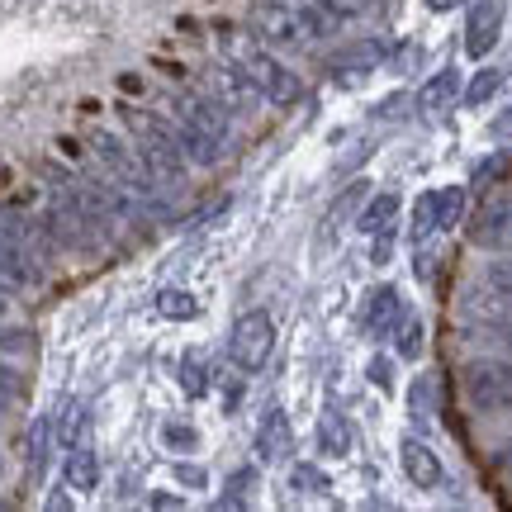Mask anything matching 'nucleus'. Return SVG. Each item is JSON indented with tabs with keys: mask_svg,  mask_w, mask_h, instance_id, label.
<instances>
[{
	"mask_svg": "<svg viewBox=\"0 0 512 512\" xmlns=\"http://www.w3.org/2000/svg\"><path fill=\"white\" fill-rule=\"evenodd\" d=\"M176 143H181L190 166H214L228 143V105L219 95H185L176 105Z\"/></svg>",
	"mask_w": 512,
	"mask_h": 512,
	"instance_id": "nucleus-1",
	"label": "nucleus"
},
{
	"mask_svg": "<svg viewBox=\"0 0 512 512\" xmlns=\"http://www.w3.org/2000/svg\"><path fill=\"white\" fill-rule=\"evenodd\" d=\"M128 128H133V147H138V157L143 166L152 171V181L162 185L166 195L171 190H181L185 185V152L176 143V128L162 124L157 114H143V110H128Z\"/></svg>",
	"mask_w": 512,
	"mask_h": 512,
	"instance_id": "nucleus-2",
	"label": "nucleus"
},
{
	"mask_svg": "<svg viewBox=\"0 0 512 512\" xmlns=\"http://www.w3.org/2000/svg\"><path fill=\"white\" fill-rule=\"evenodd\" d=\"M252 24L271 48H309L313 38L323 34V10L285 5V0H266V5H256L252 10Z\"/></svg>",
	"mask_w": 512,
	"mask_h": 512,
	"instance_id": "nucleus-3",
	"label": "nucleus"
},
{
	"mask_svg": "<svg viewBox=\"0 0 512 512\" xmlns=\"http://www.w3.org/2000/svg\"><path fill=\"white\" fill-rule=\"evenodd\" d=\"M271 347H275V323L266 309L242 313L238 323H233V332H228V356H233V366L247 370V375L271 361Z\"/></svg>",
	"mask_w": 512,
	"mask_h": 512,
	"instance_id": "nucleus-4",
	"label": "nucleus"
},
{
	"mask_svg": "<svg viewBox=\"0 0 512 512\" xmlns=\"http://www.w3.org/2000/svg\"><path fill=\"white\" fill-rule=\"evenodd\" d=\"M238 72L247 76L256 91L271 100V105H294V100L304 95L299 76H294L285 62H275L271 53H256V48H247V53H242V62H238Z\"/></svg>",
	"mask_w": 512,
	"mask_h": 512,
	"instance_id": "nucleus-5",
	"label": "nucleus"
},
{
	"mask_svg": "<svg viewBox=\"0 0 512 512\" xmlns=\"http://www.w3.org/2000/svg\"><path fill=\"white\" fill-rule=\"evenodd\" d=\"M465 399L479 413H503L512 408V361H475L465 366Z\"/></svg>",
	"mask_w": 512,
	"mask_h": 512,
	"instance_id": "nucleus-6",
	"label": "nucleus"
},
{
	"mask_svg": "<svg viewBox=\"0 0 512 512\" xmlns=\"http://www.w3.org/2000/svg\"><path fill=\"white\" fill-rule=\"evenodd\" d=\"M470 242L489 247V252H512V195L484 200V209L470 223Z\"/></svg>",
	"mask_w": 512,
	"mask_h": 512,
	"instance_id": "nucleus-7",
	"label": "nucleus"
},
{
	"mask_svg": "<svg viewBox=\"0 0 512 512\" xmlns=\"http://www.w3.org/2000/svg\"><path fill=\"white\" fill-rule=\"evenodd\" d=\"M294 451V427H290V413L285 408H266L261 422H256V460L261 465H285Z\"/></svg>",
	"mask_w": 512,
	"mask_h": 512,
	"instance_id": "nucleus-8",
	"label": "nucleus"
},
{
	"mask_svg": "<svg viewBox=\"0 0 512 512\" xmlns=\"http://www.w3.org/2000/svg\"><path fill=\"white\" fill-rule=\"evenodd\" d=\"M498 34H503V0H479L470 19H465V53L475 57H489L494 53Z\"/></svg>",
	"mask_w": 512,
	"mask_h": 512,
	"instance_id": "nucleus-9",
	"label": "nucleus"
},
{
	"mask_svg": "<svg viewBox=\"0 0 512 512\" xmlns=\"http://www.w3.org/2000/svg\"><path fill=\"white\" fill-rule=\"evenodd\" d=\"M399 465H403V475H408L413 489H441V479H446L437 451H432L427 441H418V437H408L399 446Z\"/></svg>",
	"mask_w": 512,
	"mask_h": 512,
	"instance_id": "nucleus-10",
	"label": "nucleus"
},
{
	"mask_svg": "<svg viewBox=\"0 0 512 512\" xmlns=\"http://www.w3.org/2000/svg\"><path fill=\"white\" fill-rule=\"evenodd\" d=\"M38 285V261L0 228V290H29Z\"/></svg>",
	"mask_w": 512,
	"mask_h": 512,
	"instance_id": "nucleus-11",
	"label": "nucleus"
},
{
	"mask_svg": "<svg viewBox=\"0 0 512 512\" xmlns=\"http://www.w3.org/2000/svg\"><path fill=\"white\" fill-rule=\"evenodd\" d=\"M62 475H67V489H76V494H91L95 484H100V456H95V446H91L86 432L67 446V465H62Z\"/></svg>",
	"mask_w": 512,
	"mask_h": 512,
	"instance_id": "nucleus-12",
	"label": "nucleus"
},
{
	"mask_svg": "<svg viewBox=\"0 0 512 512\" xmlns=\"http://www.w3.org/2000/svg\"><path fill=\"white\" fill-rule=\"evenodd\" d=\"M403 318H408V313H403V294L394 290V285H380V290L366 299V318H361V323H366L370 337H389Z\"/></svg>",
	"mask_w": 512,
	"mask_h": 512,
	"instance_id": "nucleus-13",
	"label": "nucleus"
},
{
	"mask_svg": "<svg viewBox=\"0 0 512 512\" xmlns=\"http://www.w3.org/2000/svg\"><path fill=\"white\" fill-rule=\"evenodd\" d=\"M384 53H389V48H384L380 38H361V43H351V48H342V53H332V72H375V67H380L384 62Z\"/></svg>",
	"mask_w": 512,
	"mask_h": 512,
	"instance_id": "nucleus-14",
	"label": "nucleus"
},
{
	"mask_svg": "<svg viewBox=\"0 0 512 512\" xmlns=\"http://www.w3.org/2000/svg\"><path fill=\"white\" fill-rule=\"evenodd\" d=\"M456 95H460V72L456 67H441V72L418 91V110H427V114L451 110V105H456Z\"/></svg>",
	"mask_w": 512,
	"mask_h": 512,
	"instance_id": "nucleus-15",
	"label": "nucleus"
},
{
	"mask_svg": "<svg viewBox=\"0 0 512 512\" xmlns=\"http://www.w3.org/2000/svg\"><path fill=\"white\" fill-rule=\"evenodd\" d=\"M394 214H399V195H394V190H384V195L366 200V209L356 214V228H361L366 238H380V233H389Z\"/></svg>",
	"mask_w": 512,
	"mask_h": 512,
	"instance_id": "nucleus-16",
	"label": "nucleus"
},
{
	"mask_svg": "<svg viewBox=\"0 0 512 512\" xmlns=\"http://www.w3.org/2000/svg\"><path fill=\"white\" fill-rule=\"evenodd\" d=\"M432 233H441L437 190H427V195H418V204H413V223H408V238H413V242H427Z\"/></svg>",
	"mask_w": 512,
	"mask_h": 512,
	"instance_id": "nucleus-17",
	"label": "nucleus"
},
{
	"mask_svg": "<svg viewBox=\"0 0 512 512\" xmlns=\"http://www.w3.org/2000/svg\"><path fill=\"white\" fill-rule=\"evenodd\" d=\"M318 441H323V451L328 456H347L351 451V427L342 413H328V418L318 422Z\"/></svg>",
	"mask_w": 512,
	"mask_h": 512,
	"instance_id": "nucleus-18",
	"label": "nucleus"
},
{
	"mask_svg": "<svg viewBox=\"0 0 512 512\" xmlns=\"http://www.w3.org/2000/svg\"><path fill=\"white\" fill-rule=\"evenodd\" d=\"M366 200V181H351L347 190H342V195H337V200H332V209H328V238L332 233H337V228H342V219H351V209H356V204Z\"/></svg>",
	"mask_w": 512,
	"mask_h": 512,
	"instance_id": "nucleus-19",
	"label": "nucleus"
},
{
	"mask_svg": "<svg viewBox=\"0 0 512 512\" xmlns=\"http://www.w3.org/2000/svg\"><path fill=\"white\" fill-rule=\"evenodd\" d=\"M48 441H53V422L38 418L34 432H29V475H43V460H48Z\"/></svg>",
	"mask_w": 512,
	"mask_h": 512,
	"instance_id": "nucleus-20",
	"label": "nucleus"
},
{
	"mask_svg": "<svg viewBox=\"0 0 512 512\" xmlns=\"http://www.w3.org/2000/svg\"><path fill=\"white\" fill-rule=\"evenodd\" d=\"M256 484H261V479H256V470H238V475L228 479V494H223L219 503H223V508H242V503H252Z\"/></svg>",
	"mask_w": 512,
	"mask_h": 512,
	"instance_id": "nucleus-21",
	"label": "nucleus"
},
{
	"mask_svg": "<svg viewBox=\"0 0 512 512\" xmlns=\"http://www.w3.org/2000/svg\"><path fill=\"white\" fill-rule=\"evenodd\" d=\"M437 209H441V233L456 228L460 214H465V185H446V190H437Z\"/></svg>",
	"mask_w": 512,
	"mask_h": 512,
	"instance_id": "nucleus-22",
	"label": "nucleus"
},
{
	"mask_svg": "<svg viewBox=\"0 0 512 512\" xmlns=\"http://www.w3.org/2000/svg\"><path fill=\"white\" fill-rule=\"evenodd\" d=\"M290 489H299V494H309V498H328L332 484L318 475L313 465H294V470H290Z\"/></svg>",
	"mask_w": 512,
	"mask_h": 512,
	"instance_id": "nucleus-23",
	"label": "nucleus"
},
{
	"mask_svg": "<svg viewBox=\"0 0 512 512\" xmlns=\"http://www.w3.org/2000/svg\"><path fill=\"white\" fill-rule=\"evenodd\" d=\"M498 86H503V72H498V67H489V72H479L475 81H470V86H465V105H484V100H494V91Z\"/></svg>",
	"mask_w": 512,
	"mask_h": 512,
	"instance_id": "nucleus-24",
	"label": "nucleus"
},
{
	"mask_svg": "<svg viewBox=\"0 0 512 512\" xmlns=\"http://www.w3.org/2000/svg\"><path fill=\"white\" fill-rule=\"evenodd\" d=\"M157 313H166V318H195V313H200V304H195V294L166 290L162 299H157Z\"/></svg>",
	"mask_w": 512,
	"mask_h": 512,
	"instance_id": "nucleus-25",
	"label": "nucleus"
},
{
	"mask_svg": "<svg viewBox=\"0 0 512 512\" xmlns=\"http://www.w3.org/2000/svg\"><path fill=\"white\" fill-rule=\"evenodd\" d=\"M484 285L503 299L512 309V261H489V271H484Z\"/></svg>",
	"mask_w": 512,
	"mask_h": 512,
	"instance_id": "nucleus-26",
	"label": "nucleus"
},
{
	"mask_svg": "<svg viewBox=\"0 0 512 512\" xmlns=\"http://www.w3.org/2000/svg\"><path fill=\"white\" fill-rule=\"evenodd\" d=\"M394 332H399V356H403V361H418V356H422V323H418V318L399 323Z\"/></svg>",
	"mask_w": 512,
	"mask_h": 512,
	"instance_id": "nucleus-27",
	"label": "nucleus"
},
{
	"mask_svg": "<svg viewBox=\"0 0 512 512\" xmlns=\"http://www.w3.org/2000/svg\"><path fill=\"white\" fill-rule=\"evenodd\" d=\"M479 332H484V337H489V342L512 361V313H503V318H494V323H484Z\"/></svg>",
	"mask_w": 512,
	"mask_h": 512,
	"instance_id": "nucleus-28",
	"label": "nucleus"
},
{
	"mask_svg": "<svg viewBox=\"0 0 512 512\" xmlns=\"http://www.w3.org/2000/svg\"><path fill=\"white\" fill-rule=\"evenodd\" d=\"M181 384H185V394H204V389H209V380H204V361L195 356V351L181 361Z\"/></svg>",
	"mask_w": 512,
	"mask_h": 512,
	"instance_id": "nucleus-29",
	"label": "nucleus"
},
{
	"mask_svg": "<svg viewBox=\"0 0 512 512\" xmlns=\"http://www.w3.org/2000/svg\"><path fill=\"white\" fill-rule=\"evenodd\" d=\"M162 441H166V446H181V451H195V446H200L195 427H185V422H166V427H162Z\"/></svg>",
	"mask_w": 512,
	"mask_h": 512,
	"instance_id": "nucleus-30",
	"label": "nucleus"
},
{
	"mask_svg": "<svg viewBox=\"0 0 512 512\" xmlns=\"http://www.w3.org/2000/svg\"><path fill=\"white\" fill-rule=\"evenodd\" d=\"M427 399H432V380H418V384H413V394H408V408H413V422H418V427L432 418Z\"/></svg>",
	"mask_w": 512,
	"mask_h": 512,
	"instance_id": "nucleus-31",
	"label": "nucleus"
},
{
	"mask_svg": "<svg viewBox=\"0 0 512 512\" xmlns=\"http://www.w3.org/2000/svg\"><path fill=\"white\" fill-rule=\"evenodd\" d=\"M15 399H19V380H15V370L0 361V408H10Z\"/></svg>",
	"mask_w": 512,
	"mask_h": 512,
	"instance_id": "nucleus-32",
	"label": "nucleus"
},
{
	"mask_svg": "<svg viewBox=\"0 0 512 512\" xmlns=\"http://www.w3.org/2000/svg\"><path fill=\"white\" fill-rule=\"evenodd\" d=\"M318 5H328V15H361V10H370V0H318Z\"/></svg>",
	"mask_w": 512,
	"mask_h": 512,
	"instance_id": "nucleus-33",
	"label": "nucleus"
},
{
	"mask_svg": "<svg viewBox=\"0 0 512 512\" xmlns=\"http://www.w3.org/2000/svg\"><path fill=\"white\" fill-rule=\"evenodd\" d=\"M370 380L380 384V389H389V384H394V375H389V361H375V366H370Z\"/></svg>",
	"mask_w": 512,
	"mask_h": 512,
	"instance_id": "nucleus-34",
	"label": "nucleus"
},
{
	"mask_svg": "<svg viewBox=\"0 0 512 512\" xmlns=\"http://www.w3.org/2000/svg\"><path fill=\"white\" fill-rule=\"evenodd\" d=\"M176 479H185V484H204V470H195V465H181V470H176Z\"/></svg>",
	"mask_w": 512,
	"mask_h": 512,
	"instance_id": "nucleus-35",
	"label": "nucleus"
},
{
	"mask_svg": "<svg viewBox=\"0 0 512 512\" xmlns=\"http://www.w3.org/2000/svg\"><path fill=\"white\" fill-rule=\"evenodd\" d=\"M494 133H498V138H512V110H508V114H498V119H494Z\"/></svg>",
	"mask_w": 512,
	"mask_h": 512,
	"instance_id": "nucleus-36",
	"label": "nucleus"
},
{
	"mask_svg": "<svg viewBox=\"0 0 512 512\" xmlns=\"http://www.w3.org/2000/svg\"><path fill=\"white\" fill-rule=\"evenodd\" d=\"M456 5H465V0H427V10H456Z\"/></svg>",
	"mask_w": 512,
	"mask_h": 512,
	"instance_id": "nucleus-37",
	"label": "nucleus"
},
{
	"mask_svg": "<svg viewBox=\"0 0 512 512\" xmlns=\"http://www.w3.org/2000/svg\"><path fill=\"white\" fill-rule=\"evenodd\" d=\"M503 465H508V470H512V441H508V446H503Z\"/></svg>",
	"mask_w": 512,
	"mask_h": 512,
	"instance_id": "nucleus-38",
	"label": "nucleus"
},
{
	"mask_svg": "<svg viewBox=\"0 0 512 512\" xmlns=\"http://www.w3.org/2000/svg\"><path fill=\"white\" fill-rule=\"evenodd\" d=\"M0 475H5V460H0Z\"/></svg>",
	"mask_w": 512,
	"mask_h": 512,
	"instance_id": "nucleus-39",
	"label": "nucleus"
},
{
	"mask_svg": "<svg viewBox=\"0 0 512 512\" xmlns=\"http://www.w3.org/2000/svg\"><path fill=\"white\" fill-rule=\"evenodd\" d=\"M0 313H5V299H0Z\"/></svg>",
	"mask_w": 512,
	"mask_h": 512,
	"instance_id": "nucleus-40",
	"label": "nucleus"
}]
</instances>
